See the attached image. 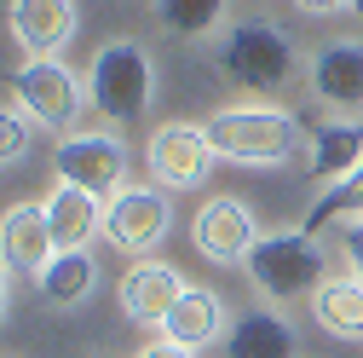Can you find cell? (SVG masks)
<instances>
[{"mask_svg": "<svg viewBox=\"0 0 363 358\" xmlns=\"http://www.w3.org/2000/svg\"><path fill=\"white\" fill-rule=\"evenodd\" d=\"M52 168H58L64 185H81L93 197H116L127 185V145L104 127L99 133H69V139H58Z\"/></svg>", "mask_w": 363, "mask_h": 358, "instance_id": "obj_6", "label": "cell"}, {"mask_svg": "<svg viewBox=\"0 0 363 358\" xmlns=\"http://www.w3.org/2000/svg\"><path fill=\"white\" fill-rule=\"evenodd\" d=\"M29 139H35V121L23 110H6L0 104V168H12L29 156Z\"/></svg>", "mask_w": 363, "mask_h": 358, "instance_id": "obj_22", "label": "cell"}, {"mask_svg": "<svg viewBox=\"0 0 363 358\" xmlns=\"http://www.w3.org/2000/svg\"><path fill=\"white\" fill-rule=\"evenodd\" d=\"M259 237H265V232L254 226V214H248L242 197H213V202L196 214V226H191V243H196L213 266H242Z\"/></svg>", "mask_w": 363, "mask_h": 358, "instance_id": "obj_9", "label": "cell"}, {"mask_svg": "<svg viewBox=\"0 0 363 358\" xmlns=\"http://www.w3.org/2000/svg\"><path fill=\"white\" fill-rule=\"evenodd\" d=\"M311 99L340 116L363 110V40H329L311 53Z\"/></svg>", "mask_w": 363, "mask_h": 358, "instance_id": "obj_13", "label": "cell"}, {"mask_svg": "<svg viewBox=\"0 0 363 358\" xmlns=\"http://www.w3.org/2000/svg\"><path fill=\"white\" fill-rule=\"evenodd\" d=\"M156 23L179 40H202L225 23V0H156Z\"/></svg>", "mask_w": 363, "mask_h": 358, "instance_id": "obj_20", "label": "cell"}, {"mask_svg": "<svg viewBox=\"0 0 363 358\" xmlns=\"http://www.w3.org/2000/svg\"><path fill=\"white\" fill-rule=\"evenodd\" d=\"M242 266H248V278H254L259 295L294 300V295H317L323 289V266L329 260H323V249H317L311 232L294 226V232H265Z\"/></svg>", "mask_w": 363, "mask_h": 358, "instance_id": "obj_4", "label": "cell"}, {"mask_svg": "<svg viewBox=\"0 0 363 358\" xmlns=\"http://www.w3.org/2000/svg\"><path fill=\"white\" fill-rule=\"evenodd\" d=\"M352 214H363V168L352 173V179H340V185H323L317 191V202L306 208V226L300 232H329V226H340V219H352Z\"/></svg>", "mask_w": 363, "mask_h": 358, "instance_id": "obj_21", "label": "cell"}, {"mask_svg": "<svg viewBox=\"0 0 363 358\" xmlns=\"http://www.w3.org/2000/svg\"><path fill=\"white\" fill-rule=\"evenodd\" d=\"M208 145H213V156L237 162V168H271V162L311 151V133L283 104H231V110L208 116Z\"/></svg>", "mask_w": 363, "mask_h": 358, "instance_id": "obj_1", "label": "cell"}, {"mask_svg": "<svg viewBox=\"0 0 363 358\" xmlns=\"http://www.w3.org/2000/svg\"><path fill=\"white\" fill-rule=\"evenodd\" d=\"M219 335H225V306H219V295H213V289H202V283H185V295L173 300L167 324H162V341L202 352V347H208V341H219Z\"/></svg>", "mask_w": 363, "mask_h": 358, "instance_id": "obj_15", "label": "cell"}, {"mask_svg": "<svg viewBox=\"0 0 363 358\" xmlns=\"http://www.w3.org/2000/svg\"><path fill=\"white\" fill-rule=\"evenodd\" d=\"M156 93V64L139 40H104L86 64V99L110 121H133Z\"/></svg>", "mask_w": 363, "mask_h": 358, "instance_id": "obj_3", "label": "cell"}, {"mask_svg": "<svg viewBox=\"0 0 363 358\" xmlns=\"http://www.w3.org/2000/svg\"><path fill=\"white\" fill-rule=\"evenodd\" d=\"M12 40L29 58H64V47L81 29L75 0H12Z\"/></svg>", "mask_w": 363, "mask_h": 358, "instance_id": "obj_12", "label": "cell"}, {"mask_svg": "<svg viewBox=\"0 0 363 358\" xmlns=\"http://www.w3.org/2000/svg\"><path fill=\"white\" fill-rule=\"evenodd\" d=\"M363 168V127L357 121H329L311 133V151H306V173L317 185H340Z\"/></svg>", "mask_w": 363, "mask_h": 358, "instance_id": "obj_16", "label": "cell"}, {"mask_svg": "<svg viewBox=\"0 0 363 358\" xmlns=\"http://www.w3.org/2000/svg\"><path fill=\"white\" fill-rule=\"evenodd\" d=\"M173 226V202L162 185H121L104 208V237L121 249V254H145L167 237Z\"/></svg>", "mask_w": 363, "mask_h": 358, "instance_id": "obj_7", "label": "cell"}, {"mask_svg": "<svg viewBox=\"0 0 363 358\" xmlns=\"http://www.w3.org/2000/svg\"><path fill=\"white\" fill-rule=\"evenodd\" d=\"M213 168V145H208V127L191 121H167L150 133V179L162 191H196Z\"/></svg>", "mask_w": 363, "mask_h": 358, "instance_id": "obj_8", "label": "cell"}, {"mask_svg": "<svg viewBox=\"0 0 363 358\" xmlns=\"http://www.w3.org/2000/svg\"><path fill=\"white\" fill-rule=\"evenodd\" d=\"M352 12H357V18H363V0H352Z\"/></svg>", "mask_w": 363, "mask_h": 358, "instance_id": "obj_27", "label": "cell"}, {"mask_svg": "<svg viewBox=\"0 0 363 358\" xmlns=\"http://www.w3.org/2000/svg\"><path fill=\"white\" fill-rule=\"evenodd\" d=\"M219 70L225 81H237L242 93H277L294 75V40L265 23V18H248V23H231L219 40Z\"/></svg>", "mask_w": 363, "mask_h": 358, "instance_id": "obj_2", "label": "cell"}, {"mask_svg": "<svg viewBox=\"0 0 363 358\" xmlns=\"http://www.w3.org/2000/svg\"><path fill=\"white\" fill-rule=\"evenodd\" d=\"M139 358H202V352H191V347H173V341H156V347H145Z\"/></svg>", "mask_w": 363, "mask_h": 358, "instance_id": "obj_25", "label": "cell"}, {"mask_svg": "<svg viewBox=\"0 0 363 358\" xmlns=\"http://www.w3.org/2000/svg\"><path fill=\"white\" fill-rule=\"evenodd\" d=\"M225 358H294V330L277 312H242L225 330Z\"/></svg>", "mask_w": 363, "mask_h": 358, "instance_id": "obj_18", "label": "cell"}, {"mask_svg": "<svg viewBox=\"0 0 363 358\" xmlns=\"http://www.w3.org/2000/svg\"><path fill=\"white\" fill-rule=\"evenodd\" d=\"M179 295H185V278L167 260H133L127 278L116 283V300L127 312V324H139V330H162Z\"/></svg>", "mask_w": 363, "mask_h": 358, "instance_id": "obj_11", "label": "cell"}, {"mask_svg": "<svg viewBox=\"0 0 363 358\" xmlns=\"http://www.w3.org/2000/svg\"><path fill=\"white\" fill-rule=\"evenodd\" d=\"M300 12H311V18H335V12H346L352 0H294Z\"/></svg>", "mask_w": 363, "mask_h": 358, "instance_id": "obj_24", "label": "cell"}, {"mask_svg": "<svg viewBox=\"0 0 363 358\" xmlns=\"http://www.w3.org/2000/svg\"><path fill=\"white\" fill-rule=\"evenodd\" d=\"M0 324H6V266H0Z\"/></svg>", "mask_w": 363, "mask_h": 358, "instance_id": "obj_26", "label": "cell"}, {"mask_svg": "<svg viewBox=\"0 0 363 358\" xmlns=\"http://www.w3.org/2000/svg\"><path fill=\"white\" fill-rule=\"evenodd\" d=\"M93 283H99V266H93V254H86V249H64V254H52V266L35 278V289L47 295L52 306H75V300H86V295H93Z\"/></svg>", "mask_w": 363, "mask_h": 358, "instance_id": "obj_19", "label": "cell"}, {"mask_svg": "<svg viewBox=\"0 0 363 358\" xmlns=\"http://www.w3.org/2000/svg\"><path fill=\"white\" fill-rule=\"evenodd\" d=\"M58 243H52V226H47V202H12L0 214V266L12 278H40L52 266Z\"/></svg>", "mask_w": 363, "mask_h": 358, "instance_id": "obj_10", "label": "cell"}, {"mask_svg": "<svg viewBox=\"0 0 363 358\" xmlns=\"http://www.w3.org/2000/svg\"><path fill=\"white\" fill-rule=\"evenodd\" d=\"M340 249H346V260H352V278H363V214L340 219Z\"/></svg>", "mask_w": 363, "mask_h": 358, "instance_id": "obj_23", "label": "cell"}, {"mask_svg": "<svg viewBox=\"0 0 363 358\" xmlns=\"http://www.w3.org/2000/svg\"><path fill=\"white\" fill-rule=\"evenodd\" d=\"M311 318L335 341H363V278H323V289L311 295Z\"/></svg>", "mask_w": 363, "mask_h": 358, "instance_id": "obj_17", "label": "cell"}, {"mask_svg": "<svg viewBox=\"0 0 363 358\" xmlns=\"http://www.w3.org/2000/svg\"><path fill=\"white\" fill-rule=\"evenodd\" d=\"M12 93H18V104L29 110L35 127L64 133V139H69V127H75V116H81V104H86V81H81L64 58H29V64H18V75H12Z\"/></svg>", "mask_w": 363, "mask_h": 358, "instance_id": "obj_5", "label": "cell"}, {"mask_svg": "<svg viewBox=\"0 0 363 358\" xmlns=\"http://www.w3.org/2000/svg\"><path fill=\"white\" fill-rule=\"evenodd\" d=\"M47 226H52V243H58V254L64 249H86L99 232H104V202L93 197V191H81V185H52V197H47Z\"/></svg>", "mask_w": 363, "mask_h": 358, "instance_id": "obj_14", "label": "cell"}]
</instances>
